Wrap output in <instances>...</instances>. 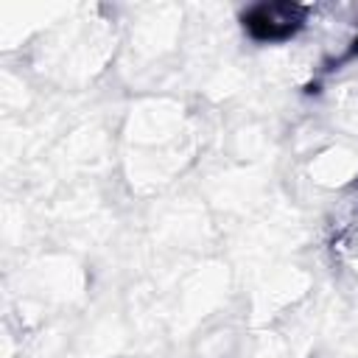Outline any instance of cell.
Returning a JSON list of instances; mask_svg holds the SVG:
<instances>
[{"label": "cell", "instance_id": "cell-1", "mask_svg": "<svg viewBox=\"0 0 358 358\" xmlns=\"http://www.w3.org/2000/svg\"><path fill=\"white\" fill-rule=\"evenodd\" d=\"M308 8L296 3H263L246 14V25L260 39H285L305 25Z\"/></svg>", "mask_w": 358, "mask_h": 358}]
</instances>
